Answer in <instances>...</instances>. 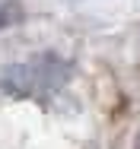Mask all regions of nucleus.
<instances>
[{"label":"nucleus","instance_id":"f257e3e1","mask_svg":"<svg viewBox=\"0 0 140 149\" xmlns=\"http://www.w3.org/2000/svg\"><path fill=\"white\" fill-rule=\"evenodd\" d=\"M0 86L6 95H16V98H26L32 86H35V73H32V67L29 63H13V67H6V73H3V79H0Z\"/></svg>","mask_w":140,"mask_h":149},{"label":"nucleus","instance_id":"f03ea898","mask_svg":"<svg viewBox=\"0 0 140 149\" xmlns=\"http://www.w3.org/2000/svg\"><path fill=\"white\" fill-rule=\"evenodd\" d=\"M64 76H67V67H64L57 57H48V67H45V83H48V86H57Z\"/></svg>","mask_w":140,"mask_h":149},{"label":"nucleus","instance_id":"7ed1b4c3","mask_svg":"<svg viewBox=\"0 0 140 149\" xmlns=\"http://www.w3.org/2000/svg\"><path fill=\"white\" fill-rule=\"evenodd\" d=\"M13 19H16V3H3L0 6V26H6Z\"/></svg>","mask_w":140,"mask_h":149}]
</instances>
